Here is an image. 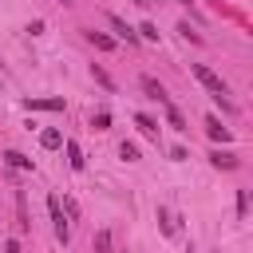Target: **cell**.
Returning a JSON list of instances; mask_svg holds the SVG:
<instances>
[{
  "label": "cell",
  "instance_id": "6da1fadb",
  "mask_svg": "<svg viewBox=\"0 0 253 253\" xmlns=\"http://www.w3.org/2000/svg\"><path fill=\"white\" fill-rule=\"evenodd\" d=\"M194 75H198V83H202V87H206V91H210V95L229 111V99H225V95H229V87H225V79H221L217 71H210L206 63H194Z\"/></svg>",
  "mask_w": 253,
  "mask_h": 253
},
{
  "label": "cell",
  "instance_id": "7a4b0ae2",
  "mask_svg": "<svg viewBox=\"0 0 253 253\" xmlns=\"http://www.w3.org/2000/svg\"><path fill=\"white\" fill-rule=\"evenodd\" d=\"M47 210H51V221H55V241H59V245H67V241H71V225L63 221L59 198H47Z\"/></svg>",
  "mask_w": 253,
  "mask_h": 253
},
{
  "label": "cell",
  "instance_id": "3957f363",
  "mask_svg": "<svg viewBox=\"0 0 253 253\" xmlns=\"http://www.w3.org/2000/svg\"><path fill=\"white\" fill-rule=\"evenodd\" d=\"M138 83H142V91H146V95H150V99H158V103H170V95H166V91H162V83H158V79H154V75H142V79H138Z\"/></svg>",
  "mask_w": 253,
  "mask_h": 253
},
{
  "label": "cell",
  "instance_id": "277c9868",
  "mask_svg": "<svg viewBox=\"0 0 253 253\" xmlns=\"http://www.w3.org/2000/svg\"><path fill=\"white\" fill-rule=\"evenodd\" d=\"M24 107L28 111H63V99L59 95H47V99H28Z\"/></svg>",
  "mask_w": 253,
  "mask_h": 253
},
{
  "label": "cell",
  "instance_id": "5b68a950",
  "mask_svg": "<svg viewBox=\"0 0 253 253\" xmlns=\"http://www.w3.org/2000/svg\"><path fill=\"white\" fill-rule=\"evenodd\" d=\"M206 134H210L213 142H229V126H221V119H217V115H210V119H206Z\"/></svg>",
  "mask_w": 253,
  "mask_h": 253
},
{
  "label": "cell",
  "instance_id": "8992f818",
  "mask_svg": "<svg viewBox=\"0 0 253 253\" xmlns=\"http://www.w3.org/2000/svg\"><path fill=\"white\" fill-rule=\"evenodd\" d=\"M107 24L115 28V36H119V40H126V43H138V32H130V28H126V24H123V20L115 16V12L107 16Z\"/></svg>",
  "mask_w": 253,
  "mask_h": 253
},
{
  "label": "cell",
  "instance_id": "52a82bcc",
  "mask_svg": "<svg viewBox=\"0 0 253 253\" xmlns=\"http://www.w3.org/2000/svg\"><path fill=\"white\" fill-rule=\"evenodd\" d=\"M210 162H213L217 170H237V166H241V162H237V154H229V150H213V154H210Z\"/></svg>",
  "mask_w": 253,
  "mask_h": 253
},
{
  "label": "cell",
  "instance_id": "ba28073f",
  "mask_svg": "<svg viewBox=\"0 0 253 253\" xmlns=\"http://www.w3.org/2000/svg\"><path fill=\"white\" fill-rule=\"evenodd\" d=\"M16 229L24 233V229H32V221H28V202H24V190L16 194Z\"/></svg>",
  "mask_w": 253,
  "mask_h": 253
},
{
  "label": "cell",
  "instance_id": "9c48e42d",
  "mask_svg": "<svg viewBox=\"0 0 253 253\" xmlns=\"http://www.w3.org/2000/svg\"><path fill=\"white\" fill-rule=\"evenodd\" d=\"M134 126H138L146 138H158V123H154L150 115H134Z\"/></svg>",
  "mask_w": 253,
  "mask_h": 253
},
{
  "label": "cell",
  "instance_id": "30bf717a",
  "mask_svg": "<svg viewBox=\"0 0 253 253\" xmlns=\"http://www.w3.org/2000/svg\"><path fill=\"white\" fill-rule=\"evenodd\" d=\"M40 146H43V150H59V146H63V134H59V130H43V134H40Z\"/></svg>",
  "mask_w": 253,
  "mask_h": 253
},
{
  "label": "cell",
  "instance_id": "8fae6325",
  "mask_svg": "<svg viewBox=\"0 0 253 253\" xmlns=\"http://www.w3.org/2000/svg\"><path fill=\"white\" fill-rule=\"evenodd\" d=\"M63 146H67V162H71V170H83V162H87V158H83L79 142H63Z\"/></svg>",
  "mask_w": 253,
  "mask_h": 253
},
{
  "label": "cell",
  "instance_id": "7c38bea8",
  "mask_svg": "<svg viewBox=\"0 0 253 253\" xmlns=\"http://www.w3.org/2000/svg\"><path fill=\"white\" fill-rule=\"evenodd\" d=\"M4 162H8L12 170H32V158H24L20 150H8V154H4Z\"/></svg>",
  "mask_w": 253,
  "mask_h": 253
},
{
  "label": "cell",
  "instance_id": "4fadbf2b",
  "mask_svg": "<svg viewBox=\"0 0 253 253\" xmlns=\"http://www.w3.org/2000/svg\"><path fill=\"white\" fill-rule=\"evenodd\" d=\"M162 107H166V119H170V126H174V130H186V119H182V111H178L174 103H162Z\"/></svg>",
  "mask_w": 253,
  "mask_h": 253
},
{
  "label": "cell",
  "instance_id": "5bb4252c",
  "mask_svg": "<svg viewBox=\"0 0 253 253\" xmlns=\"http://www.w3.org/2000/svg\"><path fill=\"white\" fill-rule=\"evenodd\" d=\"M87 40H91L99 51H111V47H115V40H111V36H103V32H87Z\"/></svg>",
  "mask_w": 253,
  "mask_h": 253
},
{
  "label": "cell",
  "instance_id": "9a60e30c",
  "mask_svg": "<svg viewBox=\"0 0 253 253\" xmlns=\"http://www.w3.org/2000/svg\"><path fill=\"white\" fill-rule=\"evenodd\" d=\"M107 249H111V233L99 229V233H95V253H107Z\"/></svg>",
  "mask_w": 253,
  "mask_h": 253
},
{
  "label": "cell",
  "instance_id": "2e32d148",
  "mask_svg": "<svg viewBox=\"0 0 253 253\" xmlns=\"http://www.w3.org/2000/svg\"><path fill=\"white\" fill-rule=\"evenodd\" d=\"M119 158L134 162V158H138V146H134V142H123V146H119Z\"/></svg>",
  "mask_w": 253,
  "mask_h": 253
},
{
  "label": "cell",
  "instance_id": "e0dca14e",
  "mask_svg": "<svg viewBox=\"0 0 253 253\" xmlns=\"http://www.w3.org/2000/svg\"><path fill=\"white\" fill-rule=\"evenodd\" d=\"M91 126H95V130H107V126H111V115H107V111H99V115L91 119Z\"/></svg>",
  "mask_w": 253,
  "mask_h": 253
},
{
  "label": "cell",
  "instance_id": "ac0fdd59",
  "mask_svg": "<svg viewBox=\"0 0 253 253\" xmlns=\"http://www.w3.org/2000/svg\"><path fill=\"white\" fill-rule=\"evenodd\" d=\"M138 36H142V40H158V28H154V24H142Z\"/></svg>",
  "mask_w": 253,
  "mask_h": 253
},
{
  "label": "cell",
  "instance_id": "d6986e66",
  "mask_svg": "<svg viewBox=\"0 0 253 253\" xmlns=\"http://www.w3.org/2000/svg\"><path fill=\"white\" fill-rule=\"evenodd\" d=\"M91 75H95V79H99V83H103V87H115V83H111V75H107V71H103V67H91Z\"/></svg>",
  "mask_w": 253,
  "mask_h": 253
},
{
  "label": "cell",
  "instance_id": "ffe728a7",
  "mask_svg": "<svg viewBox=\"0 0 253 253\" xmlns=\"http://www.w3.org/2000/svg\"><path fill=\"white\" fill-rule=\"evenodd\" d=\"M4 253H20V241H16V237H8V241H4Z\"/></svg>",
  "mask_w": 253,
  "mask_h": 253
},
{
  "label": "cell",
  "instance_id": "44dd1931",
  "mask_svg": "<svg viewBox=\"0 0 253 253\" xmlns=\"http://www.w3.org/2000/svg\"><path fill=\"white\" fill-rule=\"evenodd\" d=\"M134 4H154V0H134Z\"/></svg>",
  "mask_w": 253,
  "mask_h": 253
},
{
  "label": "cell",
  "instance_id": "7402d4cb",
  "mask_svg": "<svg viewBox=\"0 0 253 253\" xmlns=\"http://www.w3.org/2000/svg\"><path fill=\"white\" fill-rule=\"evenodd\" d=\"M59 4H71V0H59Z\"/></svg>",
  "mask_w": 253,
  "mask_h": 253
},
{
  "label": "cell",
  "instance_id": "603a6c76",
  "mask_svg": "<svg viewBox=\"0 0 253 253\" xmlns=\"http://www.w3.org/2000/svg\"><path fill=\"white\" fill-rule=\"evenodd\" d=\"M178 4H190V0H178Z\"/></svg>",
  "mask_w": 253,
  "mask_h": 253
}]
</instances>
